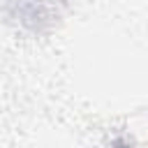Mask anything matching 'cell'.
Masks as SVG:
<instances>
[{"instance_id": "cell-1", "label": "cell", "mask_w": 148, "mask_h": 148, "mask_svg": "<svg viewBox=\"0 0 148 148\" xmlns=\"http://www.w3.org/2000/svg\"><path fill=\"white\" fill-rule=\"evenodd\" d=\"M5 14L28 30H42L53 21V14L58 16L49 0H7Z\"/></svg>"}]
</instances>
